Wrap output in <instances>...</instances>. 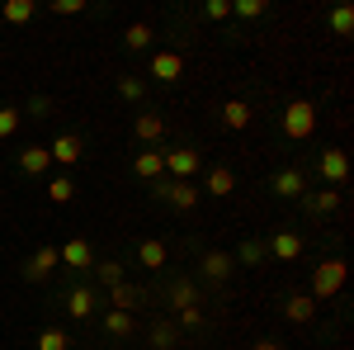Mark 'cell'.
<instances>
[{
    "label": "cell",
    "mask_w": 354,
    "mask_h": 350,
    "mask_svg": "<svg viewBox=\"0 0 354 350\" xmlns=\"http://www.w3.org/2000/svg\"><path fill=\"white\" fill-rule=\"evenodd\" d=\"M222 123H227L232 133L250 128V105H245V100H227V105H222Z\"/></svg>",
    "instance_id": "20"
},
{
    "label": "cell",
    "mask_w": 354,
    "mask_h": 350,
    "mask_svg": "<svg viewBox=\"0 0 354 350\" xmlns=\"http://www.w3.org/2000/svg\"><path fill=\"white\" fill-rule=\"evenodd\" d=\"M48 199H53V204H71V199H76V185H71L66 175H57V180H48Z\"/></svg>",
    "instance_id": "28"
},
{
    "label": "cell",
    "mask_w": 354,
    "mask_h": 350,
    "mask_svg": "<svg viewBox=\"0 0 354 350\" xmlns=\"http://www.w3.org/2000/svg\"><path fill=\"white\" fill-rule=\"evenodd\" d=\"M307 209H312V213H335V209H340V189H317V194L307 199Z\"/></svg>",
    "instance_id": "26"
},
{
    "label": "cell",
    "mask_w": 354,
    "mask_h": 350,
    "mask_svg": "<svg viewBox=\"0 0 354 350\" xmlns=\"http://www.w3.org/2000/svg\"><path fill=\"white\" fill-rule=\"evenodd\" d=\"M137 261H142L147 270H161L165 261H170V246H165L161 237H147V242L137 246Z\"/></svg>",
    "instance_id": "15"
},
{
    "label": "cell",
    "mask_w": 354,
    "mask_h": 350,
    "mask_svg": "<svg viewBox=\"0 0 354 350\" xmlns=\"http://www.w3.org/2000/svg\"><path fill=\"white\" fill-rule=\"evenodd\" d=\"M0 15H5V24H28V19L38 15V5H33V0H5Z\"/></svg>",
    "instance_id": "22"
},
{
    "label": "cell",
    "mask_w": 354,
    "mask_h": 350,
    "mask_svg": "<svg viewBox=\"0 0 354 350\" xmlns=\"http://www.w3.org/2000/svg\"><path fill=\"white\" fill-rule=\"evenodd\" d=\"M48 109H53V100H48V95H33V100H28V119H43Z\"/></svg>",
    "instance_id": "39"
},
{
    "label": "cell",
    "mask_w": 354,
    "mask_h": 350,
    "mask_svg": "<svg viewBox=\"0 0 354 350\" xmlns=\"http://www.w3.org/2000/svg\"><path fill=\"white\" fill-rule=\"evenodd\" d=\"M151 38H156V33H151V24H128V33H123V43H128L133 53L151 48Z\"/></svg>",
    "instance_id": "27"
},
{
    "label": "cell",
    "mask_w": 354,
    "mask_h": 350,
    "mask_svg": "<svg viewBox=\"0 0 354 350\" xmlns=\"http://www.w3.org/2000/svg\"><path fill=\"white\" fill-rule=\"evenodd\" d=\"M118 95H123V100H142V95H147V85L137 81V76H118Z\"/></svg>",
    "instance_id": "34"
},
{
    "label": "cell",
    "mask_w": 354,
    "mask_h": 350,
    "mask_svg": "<svg viewBox=\"0 0 354 350\" xmlns=\"http://www.w3.org/2000/svg\"><path fill=\"white\" fill-rule=\"evenodd\" d=\"M57 256H62V265H71V270H90V265H95V246L85 242V237L62 242V246H57Z\"/></svg>",
    "instance_id": "6"
},
{
    "label": "cell",
    "mask_w": 354,
    "mask_h": 350,
    "mask_svg": "<svg viewBox=\"0 0 354 350\" xmlns=\"http://www.w3.org/2000/svg\"><path fill=\"white\" fill-rule=\"evenodd\" d=\"M203 15L218 24V19H227V15H232V0H208V5H203Z\"/></svg>",
    "instance_id": "38"
},
{
    "label": "cell",
    "mask_w": 354,
    "mask_h": 350,
    "mask_svg": "<svg viewBox=\"0 0 354 350\" xmlns=\"http://www.w3.org/2000/svg\"><path fill=\"white\" fill-rule=\"evenodd\" d=\"M265 246H270L274 261H283V265H293V261L302 256V237H298V232H279V237H270Z\"/></svg>",
    "instance_id": "9"
},
{
    "label": "cell",
    "mask_w": 354,
    "mask_h": 350,
    "mask_svg": "<svg viewBox=\"0 0 354 350\" xmlns=\"http://www.w3.org/2000/svg\"><path fill=\"white\" fill-rule=\"evenodd\" d=\"M133 170H137V180H156V175H165L161 152H137V157H133Z\"/></svg>",
    "instance_id": "21"
},
{
    "label": "cell",
    "mask_w": 354,
    "mask_h": 350,
    "mask_svg": "<svg viewBox=\"0 0 354 350\" xmlns=\"http://www.w3.org/2000/svg\"><path fill=\"white\" fill-rule=\"evenodd\" d=\"M151 76H156V81H180V76H185V57L180 53H156L151 57Z\"/></svg>",
    "instance_id": "10"
},
{
    "label": "cell",
    "mask_w": 354,
    "mask_h": 350,
    "mask_svg": "<svg viewBox=\"0 0 354 350\" xmlns=\"http://www.w3.org/2000/svg\"><path fill=\"white\" fill-rule=\"evenodd\" d=\"M109 303L118 308V313H133L137 303H142V289H137V284H128V279H118V284L109 289Z\"/></svg>",
    "instance_id": "19"
},
{
    "label": "cell",
    "mask_w": 354,
    "mask_h": 350,
    "mask_svg": "<svg viewBox=\"0 0 354 350\" xmlns=\"http://www.w3.org/2000/svg\"><path fill=\"white\" fill-rule=\"evenodd\" d=\"M345 274H350V265H345L340 256L322 261V265H317V274H312V289H307V298H312V303H330V298L345 289Z\"/></svg>",
    "instance_id": "1"
},
{
    "label": "cell",
    "mask_w": 354,
    "mask_h": 350,
    "mask_svg": "<svg viewBox=\"0 0 354 350\" xmlns=\"http://www.w3.org/2000/svg\"><path fill=\"white\" fill-rule=\"evenodd\" d=\"M274 194H283V199H302V194H307L302 170H293V166H288V170H279V175H274Z\"/></svg>",
    "instance_id": "14"
},
{
    "label": "cell",
    "mask_w": 354,
    "mask_h": 350,
    "mask_svg": "<svg viewBox=\"0 0 354 350\" xmlns=\"http://www.w3.org/2000/svg\"><path fill=\"white\" fill-rule=\"evenodd\" d=\"M283 317H288V322H312V317H317V303H312V298L307 294H288L283 298Z\"/></svg>",
    "instance_id": "12"
},
{
    "label": "cell",
    "mask_w": 354,
    "mask_h": 350,
    "mask_svg": "<svg viewBox=\"0 0 354 350\" xmlns=\"http://www.w3.org/2000/svg\"><path fill=\"white\" fill-rule=\"evenodd\" d=\"M133 137H137V142H147V147L161 142V137H165V119H161V114H137Z\"/></svg>",
    "instance_id": "11"
},
{
    "label": "cell",
    "mask_w": 354,
    "mask_h": 350,
    "mask_svg": "<svg viewBox=\"0 0 354 350\" xmlns=\"http://www.w3.org/2000/svg\"><path fill=\"white\" fill-rule=\"evenodd\" d=\"M48 157H53L57 166H76L85 157V147H81V137H76V133H62L53 147H48Z\"/></svg>",
    "instance_id": "7"
},
{
    "label": "cell",
    "mask_w": 354,
    "mask_h": 350,
    "mask_svg": "<svg viewBox=\"0 0 354 350\" xmlns=\"http://www.w3.org/2000/svg\"><path fill=\"white\" fill-rule=\"evenodd\" d=\"M270 5L265 0H232V15H241V19H260Z\"/></svg>",
    "instance_id": "32"
},
{
    "label": "cell",
    "mask_w": 354,
    "mask_h": 350,
    "mask_svg": "<svg viewBox=\"0 0 354 350\" xmlns=\"http://www.w3.org/2000/svg\"><path fill=\"white\" fill-rule=\"evenodd\" d=\"M265 256H270V246H265V242H255V237H245V242L236 246V256H232V261H236V265H260Z\"/></svg>",
    "instance_id": "23"
},
{
    "label": "cell",
    "mask_w": 354,
    "mask_h": 350,
    "mask_svg": "<svg viewBox=\"0 0 354 350\" xmlns=\"http://www.w3.org/2000/svg\"><path fill=\"white\" fill-rule=\"evenodd\" d=\"M19 119H24L19 109H10V105L0 109V137H15V133H19Z\"/></svg>",
    "instance_id": "33"
},
{
    "label": "cell",
    "mask_w": 354,
    "mask_h": 350,
    "mask_svg": "<svg viewBox=\"0 0 354 350\" xmlns=\"http://www.w3.org/2000/svg\"><path fill=\"white\" fill-rule=\"evenodd\" d=\"M118 279H123V265H118V261H100V284H104V289H113Z\"/></svg>",
    "instance_id": "35"
},
{
    "label": "cell",
    "mask_w": 354,
    "mask_h": 350,
    "mask_svg": "<svg viewBox=\"0 0 354 350\" xmlns=\"http://www.w3.org/2000/svg\"><path fill=\"white\" fill-rule=\"evenodd\" d=\"M104 331H109V336H133V331H137L133 313H118V308H113V313H104Z\"/></svg>",
    "instance_id": "24"
},
{
    "label": "cell",
    "mask_w": 354,
    "mask_h": 350,
    "mask_svg": "<svg viewBox=\"0 0 354 350\" xmlns=\"http://www.w3.org/2000/svg\"><path fill=\"white\" fill-rule=\"evenodd\" d=\"M38 350H71V336H66L62 326H48V331L38 336Z\"/></svg>",
    "instance_id": "30"
},
{
    "label": "cell",
    "mask_w": 354,
    "mask_h": 350,
    "mask_svg": "<svg viewBox=\"0 0 354 350\" xmlns=\"http://www.w3.org/2000/svg\"><path fill=\"white\" fill-rule=\"evenodd\" d=\"M170 303H175V308H194V303H198L189 279H175V284H170Z\"/></svg>",
    "instance_id": "29"
},
{
    "label": "cell",
    "mask_w": 354,
    "mask_h": 350,
    "mask_svg": "<svg viewBox=\"0 0 354 350\" xmlns=\"http://www.w3.org/2000/svg\"><path fill=\"white\" fill-rule=\"evenodd\" d=\"M57 265H62L57 246H38V251H33V256L24 261V279H33V284H38V279H48V274H53Z\"/></svg>",
    "instance_id": "5"
},
{
    "label": "cell",
    "mask_w": 354,
    "mask_h": 350,
    "mask_svg": "<svg viewBox=\"0 0 354 350\" xmlns=\"http://www.w3.org/2000/svg\"><path fill=\"white\" fill-rule=\"evenodd\" d=\"M48 10H53L57 19H62V15H85V0H53Z\"/></svg>",
    "instance_id": "37"
},
{
    "label": "cell",
    "mask_w": 354,
    "mask_h": 350,
    "mask_svg": "<svg viewBox=\"0 0 354 350\" xmlns=\"http://www.w3.org/2000/svg\"><path fill=\"white\" fill-rule=\"evenodd\" d=\"M151 346H156V350L175 346V322H165V317H161V322H151Z\"/></svg>",
    "instance_id": "31"
},
{
    "label": "cell",
    "mask_w": 354,
    "mask_h": 350,
    "mask_svg": "<svg viewBox=\"0 0 354 350\" xmlns=\"http://www.w3.org/2000/svg\"><path fill=\"white\" fill-rule=\"evenodd\" d=\"M250 350H283L279 341H270V336H260V341H250Z\"/></svg>",
    "instance_id": "40"
},
{
    "label": "cell",
    "mask_w": 354,
    "mask_h": 350,
    "mask_svg": "<svg viewBox=\"0 0 354 350\" xmlns=\"http://www.w3.org/2000/svg\"><path fill=\"white\" fill-rule=\"evenodd\" d=\"M203 189H208L213 199H227V194L236 189V175H232L227 166H213V170H208V180H203Z\"/></svg>",
    "instance_id": "17"
},
{
    "label": "cell",
    "mask_w": 354,
    "mask_h": 350,
    "mask_svg": "<svg viewBox=\"0 0 354 350\" xmlns=\"http://www.w3.org/2000/svg\"><path fill=\"white\" fill-rule=\"evenodd\" d=\"M232 270H236V261H232L227 251H208V256H203V274H208L213 284H222V279H227Z\"/></svg>",
    "instance_id": "18"
},
{
    "label": "cell",
    "mask_w": 354,
    "mask_h": 350,
    "mask_svg": "<svg viewBox=\"0 0 354 350\" xmlns=\"http://www.w3.org/2000/svg\"><path fill=\"white\" fill-rule=\"evenodd\" d=\"M48 166H53V157H48V147H38V142H28L24 152H19V170H24V175H43Z\"/></svg>",
    "instance_id": "13"
},
{
    "label": "cell",
    "mask_w": 354,
    "mask_h": 350,
    "mask_svg": "<svg viewBox=\"0 0 354 350\" xmlns=\"http://www.w3.org/2000/svg\"><path fill=\"white\" fill-rule=\"evenodd\" d=\"M317 170H322V180H326V189H340L345 180H350V157H345L340 147H326V152L317 157Z\"/></svg>",
    "instance_id": "3"
},
{
    "label": "cell",
    "mask_w": 354,
    "mask_h": 350,
    "mask_svg": "<svg viewBox=\"0 0 354 350\" xmlns=\"http://www.w3.org/2000/svg\"><path fill=\"white\" fill-rule=\"evenodd\" d=\"M283 133H288V142H307V137L317 133V109H312V100H288V109H283Z\"/></svg>",
    "instance_id": "2"
},
{
    "label": "cell",
    "mask_w": 354,
    "mask_h": 350,
    "mask_svg": "<svg viewBox=\"0 0 354 350\" xmlns=\"http://www.w3.org/2000/svg\"><path fill=\"white\" fill-rule=\"evenodd\" d=\"M161 199H165V204H175L180 213H189L194 204H198V189H194L189 180H170V185H161Z\"/></svg>",
    "instance_id": "8"
},
{
    "label": "cell",
    "mask_w": 354,
    "mask_h": 350,
    "mask_svg": "<svg viewBox=\"0 0 354 350\" xmlns=\"http://www.w3.org/2000/svg\"><path fill=\"white\" fill-rule=\"evenodd\" d=\"M95 289H90V284H76V289H71V294H66V313H71V317H90V313H95Z\"/></svg>",
    "instance_id": "16"
},
{
    "label": "cell",
    "mask_w": 354,
    "mask_h": 350,
    "mask_svg": "<svg viewBox=\"0 0 354 350\" xmlns=\"http://www.w3.org/2000/svg\"><path fill=\"white\" fill-rule=\"evenodd\" d=\"M161 161H165V170H170L175 180H189L194 170L203 166V157H198L194 147H175V152H161Z\"/></svg>",
    "instance_id": "4"
},
{
    "label": "cell",
    "mask_w": 354,
    "mask_h": 350,
    "mask_svg": "<svg viewBox=\"0 0 354 350\" xmlns=\"http://www.w3.org/2000/svg\"><path fill=\"white\" fill-rule=\"evenodd\" d=\"M330 33H335V38H350L354 33V10L350 5H335V10H330Z\"/></svg>",
    "instance_id": "25"
},
{
    "label": "cell",
    "mask_w": 354,
    "mask_h": 350,
    "mask_svg": "<svg viewBox=\"0 0 354 350\" xmlns=\"http://www.w3.org/2000/svg\"><path fill=\"white\" fill-rule=\"evenodd\" d=\"M180 326H185V331H198V326H203V308H198V303H194V308H180Z\"/></svg>",
    "instance_id": "36"
}]
</instances>
